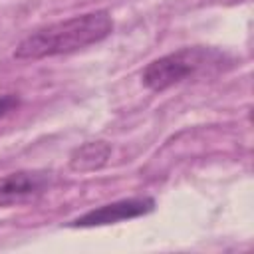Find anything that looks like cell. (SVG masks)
Segmentation results:
<instances>
[{
  "label": "cell",
  "mask_w": 254,
  "mask_h": 254,
  "mask_svg": "<svg viewBox=\"0 0 254 254\" xmlns=\"http://www.w3.org/2000/svg\"><path fill=\"white\" fill-rule=\"evenodd\" d=\"M113 32V18L107 10H95L73 16L28 34L14 50L18 60H44L71 54L99 44Z\"/></svg>",
  "instance_id": "obj_1"
},
{
  "label": "cell",
  "mask_w": 254,
  "mask_h": 254,
  "mask_svg": "<svg viewBox=\"0 0 254 254\" xmlns=\"http://www.w3.org/2000/svg\"><path fill=\"white\" fill-rule=\"evenodd\" d=\"M224 56L212 48H181L167 56L153 60L141 73L145 87L151 91H165L206 67L220 65Z\"/></svg>",
  "instance_id": "obj_2"
},
{
  "label": "cell",
  "mask_w": 254,
  "mask_h": 254,
  "mask_svg": "<svg viewBox=\"0 0 254 254\" xmlns=\"http://www.w3.org/2000/svg\"><path fill=\"white\" fill-rule=\"evenodd\" d=\"M155 210V198L151 196H133V198H121L97 208L87 210L85 214L73 218L67 226L69 228H93V226H105L115 224L121 220L145 216Z\"/></svg>",
  "instance_id": "obj_3"
},
{
  "label": "cell",
  "mask_w": 254,
  "mask_h": 254,
  "mask_svg": "<svg viewBox=\"0 0 254 254\" xmlns=\"http://www.w3.org/2000/svg\"><path fill=\"white\" fill-rule=\"evenodd\" d=\"M54 175L48 171H18L0 177V208L36 200L52 187Z\"/></svg>",
  "instance_id": "obj_4"
},
{
  "label": "cell",
  "mask_w": 254,
  "mask_h": 254,
  "mask_svg": "<svg viewBox=\"0 0 254 254\" xmlns=\"http://www.w3.org/2000/svg\"><path fill=\"white\" fill-rule=\"evenodd\" d=\"M111 157V145L105 141H87L69 153V169L75 173L99 171Z\"/></svg>",
  "instance_id": "obj_5"
},
{
  "label": "cell",
  "mask_w": 254,
  "mask_h": 254,
  "mask_svg": "<svg viewBox=\"0 0 254 254\" xmlns=\"http://www.w3.org/2000/svg\"><path fill=\"white\" fill-rule=\"evenodd\" d=\"M18 105H20V97H18V95H14V93L0 95V117L8 115V113L14 111Z\"/></svg>",
  "instance_id": "obj_6"
}]
</instances>
